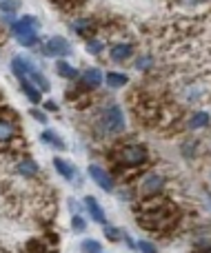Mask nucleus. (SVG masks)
Returning a JSON list of instances; mask_svg holds the SVG:
<instances>
[{
	"label": "nucleus",
	"instance_id": "nucleus-2",
	"mask_svg": "<svg viewBox=\"0 0 211 253\" xmlns=\"http://www.w3.org/2000/svg\"><path fill=\"white\" fill-rule=\"evenodd\" d=\"M169 211H171V205H164V207L154 209V211H144V213L140 215L138 225L144 227V229H151V231L167 229V227L173 222V215L169 213Z\"/></svg>",
	"mask_w": 211,
	"mask_h": 253
},
{
	"label": "nucleus",
	"instance_id": "nucleus-30",
	"mask_svg": "<svg viewBox=\"0 0 211 253\" xmlns=\"http://www.w3.org/2000/svg\"><path fill=\"white\" fill-rule=\"evenodd\" d=\"M31 115H34V118L38 120V122H47V115H45L43 111H38V109H34V111H31Z\"/></svg>",
	"mask_w": 211,
	"mask_h": 253
},
{
	"label": "nucleus",
	"instance_id": "nucleus-17",
	"mask_svg": "<svg viewBox=\"0 0 211 253\" xmlns=\"http://www.w3.org/2000/svg\"><path fill=\"white\" fill-rule=\"evenodd\" d=\"M20 87H23V93L29 98V102H36V105H38L40 98H43V96H40V91L36 89V87L31 85V82L27 80V78H23V80H20Z\"/></svg>",
	"mask_w": 211,
	"mask_h": 253
},
{
	"label": "nucleus",
	"instance_id": "nucleus-11",
	"mask_svg": "<svg viewBox=\"0 0 211 253\" xmlns=\"http://www.w3.org/2000/svg\"><path fill=\"white\" fill-rule=\"evenodd\" d=\"M102 80H105V76H102V71L98 67L87 69V71L82 73V85H85L87 89H96V87H100Z\"/></svg>",
	"mask_w": 211,
	"mask_h": 253
},
{
	"label": "nucleus",
	"instance_id": "nucleus-1",
	"mask_svg": "<svg viewBox=\"0 0 211 253\" xmlns=\"http://www.w3.org/2000/svg\"><path fill=\"white\" fill-rule=\"evenodd\" d=\"M38 18H34V16H23L16 23H11V31H14V36L23 47L38 45Z\"/></svg>",
	"mask_w": 211,
	"mask_h": 253
},
{
	"label": "nucleus",
	"instance_id": "nucleus-23",
	"mask_svg": "<svg viewBox=\"0 0 211 253\" xmlns=\"http://www.w3.org/2000/svg\"><path fill=\"white\" fill-rule=\"evenodd\" d=\"M27 251L29 253H49L47 247H45L40 240H29V242H27Z\"/></svg>",
	"mask_w": 211,
	"mask_h": 253
},
{
	"label": "nucleus",
	"instance_id": "nucleus-3",
	"mask_svg": "<svg viewBox=\"0 0 211 253\" xmlns=\"http://www.w3.org/2000/svg\"><path fill=\"white\" fill-rule=\"evenodd\" d=\"M114 158L116 162L125 164V167H140L147 162V149L142 144H125V147L116 149Z\"/></svg>",
	"mask_w": 211,
	"mask_h": 253
},
{
	"label": "nucleus",
	"instance_id": "nucleus-9",
	"mask_svg": "<svg viewBox=\"0 0 211 253\" xmlns=\"http://www.w3.org/2000/svg\"><path fill=\"white\" fill-rule=\"evenodd\" d=\"M85 207H87V211H89V215H92L94 222H98V225H105V222H107V215H105V211H102V207L98 205L96 198H94V196H87V198H85Z\"/></svg>",
	"mask_w": 211,
	"mask_h": 253
},
{
	"label": "nucleus",
	"instance_id": "nucleus-16",
	"mask_svg": "<svg viewBox=\"0 0 211 253\" xmlns=\"http://www.w3.org/2000/svg\"><path fill=\"white\" fill-rule=\"evenodd\" d=\"M27 62H29V58H23V56H16L14 60H11V71H14V76L18 78V80H23V78L27 76Z\"/></svg>",
	"mask_w": 211,
	"mask_h": 253
},
{
	"label": "nucleus",
	"instance_id": "nucleus-31",
	"mask_svg": "<svg viewBox=\"0 0 211 253\" xmlns=\"http://www.w3.org/2000/svg\"><path fill=\"white\" fill-rule=\"evenodd\" d=\"M45 109H47V111H56V109H58V105H56L53 100H47V102H45Z\"/></svg>",
	"mask_w": 211,
	"mask_h": 253
},
{
	"label": "nucleus",
	"instance_id": "nucleus-15",
	"mask_svg": "<svg viewBox=\"0 0 211 253\" xmlns=\"http://www.w3.org/2000/svg\"><path fill=\"white\" fill-rule=\"evenodd\" d=\"M105 80H107V87L118 89V87H125L129 82V78H127V73H120V71H107Z\"/></svg>",
	"mask_w": 211,
	"mask_h": 253
},
{
	"label": "nucleus",
	"instance_id": "nucleus-5",
	"mask_svg": "<svg viewBox=\"0 0 211 253\" xmlns=\"http://www.w3.org/2000/svg\"><path fill=\"white\" fill-rule=\"evenodd\" d=\"M43 53L45 56H69L71 53V45L67 43V38H63V36H53V38H49L47 43H45L43 47Z\"/></svg>",
	"mask_w": 211,
	"mask_h": 253
},
{
	"label": "nucleus",
	"instance_id": "nucleus-22",
	"mask_svg": "<svg viewBox=\"0 0 211 253\" xmlns=\"http://www.w3.org/2000/svg\"><path fill=\"white\" fill-rule=\"evenodd\" d=\"M71 29L76 31V34H82V36H85L87 31H92V20H76V23L71 24Z\"/></svg>",
	"mask_w": 211,
	"mask_h": 253
},
{
	"label": "nucleus",
	"instance_id": "nucleus-7",
	"mask_svg": "<svg viewBox=\"0 0 211 253\" xmlns=\"http://www.w3.org/2000/svg\"><path fill=\"white\" fill-rule=\"evenodd\" d=\"M89 178H92V180L96 182L100 189H105V191H114V178H111L102 167L89 164Z\"/></svg>",
	"mask_w": 211,
	"mask_h": 253
},
{
	"label": "nucleus",
	"instance_id": "nucleus-21",
	"mask_svg": "<svg viewBox=\"0 0 211 253\" xmlns=\"http://www.w3.org/2000/svg\"><path fill=\"white\" fill-rule=\"evenodd\" d=\"M80 251L82 253H100V242H96V240H82Z\"/></svg>",
	"mask_w": 211,
	"mask_h": 253
},
{
	"label": "nucleus",
	"instance_id": "nucleus-10",
	"mask_svg": "<svg viewBox=\"0 0 211 253\" xmlns=\"http://www.w3.org/2000/svg\"><path fill=\"white\" fill-rule=\"evenodd\" d=\"M27 76L31 78V85L36 87L38 91H49V80L43 76V71L40 69H36L31 62H27ZM24 76V78H27Z\"/></svg>",
	"mask_w": 211,
	"mask_h": 253
},
{
	"label": "nucleus",
	"instance_id": "nucleus-33",
	"mask_svg": "<svg viewBox=\"0 0 211 253\" xmlns=\"http://www.w3.org/2000/svg\"><path fill=\"white\" fill-rule=\"evenodd\" d=\"M209 202H211V193H209Z\"/></svg>",
	"mask_w": 211,
	"mask_h": 253
},
{
	"label": "nucleus",
	"instance_id": "nucleus-12",
	"mask_svg": "<svg viewBox=\"0 0 211 253\" xmlns=\"http://www.w3.org/2000/svg\"><path fill=\"white\" fill-rule=\"evenodd\" d=\"M53 169H56L65 180H73V178H76V169H73V164H69L67 160H63V158H53Z\"/></svg>",
	"mask_w": 211,
	"mask_h": 253
},
{
	"label": "nucleus",
	"instance_id": "nucleus-6",
	"mask_svg": "<svg viewBox=\"0 0 211 253\" xmlns=\"http://www.w3.org/2000/svg\"><path fill=\"white\" fill-rule=\"evenodd\" d=\"M163 186H164V178L158 176V173H151V176H147L142 180V184H140V196L151 198L163 191Z\"/></svg>",
	"mask_w": 211,
	"mask_h": 253
},
{
	"label": "nucleus",
	"instance_id": "nucleus-27",
	"mask_svg": "<svg viewBox=\"0 0 211 253\" xmlns=\"http://www.w3.org/2000/svg\"><path fill=\"white\" fill-rule=\"evenodd\" d=\"M71 229L78 231V233L85 231V220H82V215H73V218H71Z\"/></svg>",
	"mask_w": 211,
	"mask_h": 253
},
{
	"label": "nucleus",
	"instance_id": "nucleus-13",
	"mask_svg": "<svg viewBox=\"0 0 211 253\" xmlns=\"http://www.w3.org/2000/svg\"><path fill=\"white\" fill-rule=\"evenodd\" d=\"M56 71H58V76L65 78V80H76V78H80V71H78L76 67H71L69 62H65V60L56 62Z\"/></svg>",
	"mask_w": 211,
	"mask_h": 253
},
{
	"label": "nucleus",
	"instance_id": "nucleus-34",
	"mask_svg": "<svg viewBox=\"0 0 211 253\" xmlns=\"http://www.w3.org/2000/svg\"><path fill=\"white\" fill-rule=\"evenodd\" d=\"M100 253H102V251H100Z\"/></svg>",
	"mask_w": 211,
	"mask_h": 253
},
{
	"label": "nucleus",
	"instance_id": "nucleus-26",
	"mask_svg": "<svg viewBox=\"0 0 211 253\" xmlns=\"http://www.w3.org/2000/svg\"><path fill=\"white\" fill-rule=\"evenodd\" d=\"M102 47H105V45H102L100 43V40H87V51H89V53H94V56H98V53H100L102 51Z\"/></svg>",
	"mask_w": 211,
	"mask_h": 253
},
{
	"label": "nucleus",
	"instance_id": "nucleus-4",
	"mask_svg": "<svg viewBox=\"0 0 211 253\" xmlns=\"http://www.w3.org/2000/svg\"><path fill=\"white\" fill-rule=\"evenodd\" d=\"M102 122H105L107 131H111V134H120V131H125V114H122V109H120L118 105H111L109 109L105 111Z\"/></svg>",
	"mask_w": 211,
	"mask_h": 253
},
{
	"label": "nucleus",
	"instance_id": "nucleus-29",
	"mask_svg": "<svg viewBox=\"0 0 211 253\" xmlns=\"http://www.w3.org/2000/svg\"><path fill=\"white\" fill-rule=\"evenodd\" d=\"M149 67H151V58L149 56L138 58V62H136V69H138V71H144V69H149Z\"/></svg>",
	"mask_w": 211,
	"mask_h": 253
},
{
	"label": "nucleus",
	"instance_id": "nucleus-19",
	"mask_svg": "<svg viewBox=\"0 0 211 253\" xmlns=\"http://www.w3.org/2000/svg\"><path fill=\"white\" fill-rule=\"evenodd\" d=\"M209 124V114L207 111H196V114L189 118V129H202Z\"/></svg>",
	"mask_w": 211,
	"mask_h": 253
},
{
	"label": "nucleus",
	"instance_id": "nucleus-18",
	"mask_svg": "<svg viewBox=\"0 0 211 253\" xmlns=\"http://www.w3.org/2000/svg\"><path fill=\"white\" fill-rule=\"evenodd\" d=\"M16 169H18V173L24 178H31L38 173V164H36L34 160H20V162L16 164Z\"/></svg>",
	"mask_w": 211,
	"mask_h": 253
},
{
	"label": "nucleus",
	"instance_id": "nucleus-32",
	"mask_svg": "<svg viewBox=\"0 0 211 253\" xmlns=\"http://www.w3.org/2000/svg\"><path fill=\"white\" fill-rule=\"evenodd\" d=\"M56 5H65V9H67V7H69V2H56ZM76 5H82V2H73V5H71V9H73V7H76Z\"/></svg>",
	"mask_w": 211,
	"mask_h": 253
},
{
	"label": "nucleus",
	"instance_id": "nucleus-14",
	"mask_svg": "<svg viewBox=\"0 0 211 253\" xmlns=\"http://www.w3.org/2000/svg\"><path fill=\"white\" fill-rule=\"evenodd\" d=\"M14 136H16V124L9 122V120H2V118H0V144L9 142Z\"/></svg>",
	"mask_w": 211,
	"mask_h": 253
},
{
	"label": "nucleus",
	"instance_id": "nucleus-28",
	"mask_svg": "<svg viewBox=\"0 0 211 253\" xmlns=\"http://www.w3.org/2000/svg\"><path fill=\"white\" fill-rule=\"evenodd\" d=\"M138 249L142 253H158V249H156V244H151V242H147V240H140L138 242Z\"/></svg>",
	"mask_w": 211,
	"mask_h": 253
},
{
	"label": "nucleus",
	"instance_id": "nucleus-20",
	"mask_svg": "<svg viewBox=\"0 0 211 253\" xmlns=\"http://www.w3.org/2000/svg\"><path fill=\"white\" fill-rule=\"evenodd\" d=\"M43 142L51 144V147H56V149H65V140L60 138V136H56L53 131H43Z\"/></svg>",
	"mask_w": 211,
	"mask_h": 253
},
{
	"label": "nucleus",
	"instance_id": "nucleus-25",
	"mask_svg": "<svg viewBox=\"0 0 211 253\" xmlns=\"http://www.w3.org/2000/svg\"><path fill=\"white\" fill-rule=\"evenodd\" d=\"M18 2H14V0H0V11L2 14H14L16 9H18Z\"/></svg>",
	"mask_w": 211,
	"mask_h": 253
},
{
	"label": "nucleus",
	"instance_id": "nucleus-8",
	"mask_svg": "<svg viewBox=\"0 0 211 253\" xmlns=\"http://www.w3.org/2000/svg\"><path fill=\"white\" fill-rule=\"evenodd\" d=\"M134 56V45L131 43H116L114 47L109 49V58L114 62H125Z\"/></svg>",
	"mask_w": 211,
	"mask_h": 253
},
{
	"label": "nucleus",
	"instance_id": "nucleus-24",
	"mask_svg": "<svg viewBox=\"0 0 211 253\" xmlns=\"http://www.w3.org/2000/svg\"><path fill=\"white\" fill-rule=\"evenodd\" d=\"M105 238H107V240H111V242H118V240L122 238V231L116 229V227L105 225Z\"/></svg>",
	"mask_w": 211,
	"mask_h": 253
}]
</instances>
